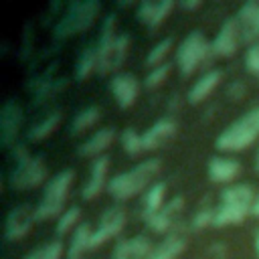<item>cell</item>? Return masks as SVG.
I'll list each match as a JSON object with an SVG mask.
<instances>
[{
    "label": "cell",
    "instance_id": "1",
    "mask_svg": "<svg viewBox=\"0 0 259 259\" xmlns=\"http://www.w3.org/2000/svg\"><path fill=\"white\" fill-rule=\"evenodd\" d=\"M160 168H162V164H160L158 158H148L144 162H138L130 170H123V172H119V174L109 178L107 194L117 202L130 200L134 196H140L154 184L152 180L156 178Z\"/></svg>",
    "mask_w": 259,
    "mask_h": 259
},
{
    "label": "cell",
    "instance_id": "2",
    "mask_svg": "<svg viewBox=\"0 0 259 259\" xmlns=\"http://www.w3.org/2000/svg\"><path fill=\"white\" fill-rule=\"evenodd\" d=\"M255 192L251 184L235 182L221 190L219 204L214 206V227L223 229L229 225H239L247 217H251V204L255 198Z\"/></svg>",
    "mask_w": 259,
    "mask_h": 259
},
{
    "label": "cell",
    "instance_id": "3",
    "mask_svg": "<svg viewBox=\"0 0 259 259\" xmlns=\"http://www.w3.org/2000/svg\"><path fill=\"white\" fill-rule=\"evenodd\" d=\"M259 140V105L249 107L241 117L231 121L214 140L219 152H243Z\"/></svg>",
    "mask_w": 259,
    "mask_h": 259
},
{
    "label": "cell",
    "instance_id": "4",
    "mask_svg": "<svg viewBox=\"0 0 259 259\" xmlns=\"http://www.w3.org/2000/svg\"><path fill=\"white\" fill-rule=\"evenodd\" d=\"M75 182V172L71 168L59 170L57 174H53L40 194L38 204L34 206V214L36 221H51V219H59L61 212L65 210V202L69 198V192L73 188Z\"/></svg>",
    "mask_w": 259,
    "mask_h": 259
},
{
    "label": "cell",
    "instance_id": "5",
    "mask_svg": "<svg viewBox=\"0 0 259 259\" xmlns=\"http://www.w3.org/2000/svg\"><path fill=\"white\" fill-rule=\"evenodd\" d=\"M212 59H214L212 42L200 30L188 32L180 40V45L176 49V55H174V61L178 65V71L184 77L194 75V71H198L200 67L208 65Z\"/></svg>",
    "mask_w": 259,
    "mask_h": 259
},
{
    "label": "cell",
    "instance_id": "6",
    "mask_svg": "<svg viewBox=\"0 0 259 259\" xmlns=\"http://www.w3.org/2000/svg\"><path fill=\"white\" fill-rule=\"evenodd\" d=\"M99 10H101V4L97 0H79L69 4L67 12L55 24V36L71 38L75 34L89 30L97 20Z\"/></svg>",
    "mask_w": 259,
    "mask_h": 259
},
{
    "label": "cell",
    "instance_id": "7",
    "mask_svg": "<svg viewBox=\"0 0 259 259\" xmlns=\"http://www.w3.org/2000/svg\"><path fill=\"white\" fill-rule=\"evenodd\" d=\"M49 176V168L40 156H26L18 162H14L10 174H8V186L12 190H32L40 186ZM47 184V182H45Z\"/></svg>",
    "mask_w": 259,
    "mask_h": 259
},
{
    "label": "cell",
    "instance_id": "8",
    "mask_svg": "<svg viewBox=\"0 0 259 259\" xmlns=\"http://www.w3.org/2000/svg\"><path fill=\"white\" fill-rule=\"evenodd\" d=\"M130 51V36L127 34H115L113 38L99 40L97 42V73L109 75L117 71Z\"/></svg>",
    "mask_w": 259,
    "mask_h": 259
},
{
    "label": "cell",
    "instance_id": "9",
    "mask_svg": "<svg viewBox=\"0 0 259 259\" xmlns=\"http://www.w3.org/2000/svg\"><path fill=\"white\" fill-rule=\"evenodd\" d=\"M125 221H127V214L121 206H111V208H105L103 214L99 217V223L97 227L93 229V235H91V251L101 247L103 243H107L109 239L117 237L123 227H125Z\"/></svg>",
    "mask_w": 259,
    "mask_h": 259
},
{
    "label": "cell",
    "instance_id": "10",
    "mask_svg": "<svg viewBox=\"0 0 259 259\" xmlns=\"http://www.w3.org/2000/svg\"><path fill=\"white\" fill-rule=\"evenodd\" d=\"M36 221V214H34V208L28 206V204H18V206H12L6 214V223H4V237L6 241H20L24 239L30 231H32V225Z\"/></svg>",
    "mask_w": 259,
    "mask_h": 259
},
{
    "label": "cell",
    "instance_id": "11",
    "mask_svg": "<svg viewBox=\"0 0 259 259\" xmlns=\"http://www.w3.org/2000/svg\"><path fill=\"white\" fill-rule=\"evenodd\" d=\"M241 42H243V38H241L239 22H237L235 16H231V18H227L221 24L219 32L214 34V38H212V53L219 59H229V57H233L239 51Z\"/></svg>",
    "mask_w": 259,
    "mask_h": 259
},
{
    "label": "cell",
    "instance_id": "12",
    "mask_svg": "<svg viewBox=\"0 0 259 259\" xmlns=\"http://www.w3.org/2000/svg\"><path fill=\"white\" fill-rule=\"evenodd\" d=\"M186 249V229L178 223L160 243H156L146 259H178Z\"/></svg>",
    "mask_w": 259,
    "mask_h": 259
},
{
    "label": "cell",
    "instance_id": "13",
    "mask_svg": "<svg viewBox=\"0 0 259 259\" xmlns=\"http://www.w3.org/2000/svg\"><path fill=\"white\" fill-rule=\"evenodd\" d=\"M109 91L121 109H130L140 95V83L132 73H115L109 79Z\"/></svg>",
    "mask_w": 259,
    "mask_h": 259
},
{
    "label": "cell",
    "instance_id": "14",
    "mask_svg": "<svg viewBox=\"0 0 259 259\" xmlns=\"http://www.w3.org/2000/svg\"><path fill=\"white\" fill-rule=\"evenodd\" d=\"M241 172H243L241 162L231 156H212L206 166L208 180L214 184H225V186L235 184V180L241 176Z\"/></svg>",
    "mask_w": 259,
    "mask_h": 259
},
{
    "label": "cell",
    "instance_id": "15",
    "mask_svg": "<svg viewBox=\"0 0 259 259\" xmlns=\"http://www.w3.org/2000/svg\"><path fill=\"white\" fill-rule=\"evenodd\" d=\"M107 170H109V156H99V158L91 160L89 178L85 180V184L81 188L83 200H93L101 194V190H107V182H109Z\"/></svg>",
    "mask_w": 259,
    "mask_h": 259
},
{
    "label": "cell",
    "instance_id": "16",
    "mask_svg": "<svg viewBox=\"0 0 259 259\" xmlns=\"http://www.w3.org/2000/svg\"><path fill=\"white\" fill-rule=\"evenodd\" d=\"M22 109L18 103L14 101H4L2 109H0V142L4 146H14L16 136L22 127Z\"/></svg>",
    "mask_w": 259,
    "mask_h": 259
},
{
    "label": "cell",
    "instance_id": "17",
    "mask_svg": "<svg viewBox=\"0 0 259 259\" xmlns=\"http://www.w3.org/2000/svg\"><path fill=\"white\" fill-rule=\"evenodd\" d=\"M182 208H184V198H182V196H174V198L166 200V204H164L150 221H146V225H148L150 231H154V233H160V235L164 233V235H168V233L178 225V217H180Z\"/></svg>",
    "mask_w": 259,
    "mask_h": 259
},
{
    "label": "cell",
    "instance_id": "18",
    "mask_svg": "<svg viewBox=\"0 0 259 259\" xmlns=\"http://www.w3.org/2000/svg\"><path fill=\"white\" fill-rule=\"evenodd\" d=\"M245 45L259 42V2H245L235 14Z\"/></svg>",
    "mask_w": 259,
    "mask_h": 259
},
{
    "label": "cell",
    "instance_id": "19",
    "mask_svg": "<svg viewBox=\"0 0 259 259\" xmlns=\"http://www.w3.org/2000/svg\"><path fill=\"white\" fill-rule=\"evenodd\" d=\"M174 134H176V121H174L172 117H160V119H156V121L142 134L144 152L158 150V148L164 146L168 140H172Z\"/></svg>",
    "mask_w": 259,
    "mask_h": 259
},
{
    "label": "cell",
    "instance_id": "20",
    "mask_svg": "<svg viewBox=\"0 0 259 259\" xmlns=\"http://www.w3.org/2000/svg\"><path fill=\"white\" fill-rule=\"evenodd\" d=\"M152 247L154 245L146 235H134L130 239H121L115 243L111 259H146Z\"/></svg>",
    "mask_w": 259,
    "mask_h": 259
},
{
    "label": "cell",
    "instance_id": "21",
    "mask_svg": "<svg viewBox=\"0 0 259 259\" xmlns=\"http://www.w3.org/2000/svg\"><path fill=\"white\" fill-rule=\"evenodd\" d=\"M221 81H223V71L221 69H208V71H204L192 83V87L188 89V93H186L188 103H192V105L202 103L206 97H210L214 93V89L221 85Z\"/></svg>",
    "mask_w": 259,
    "mask_h": 259
},
{
    "label": "cell",
    "instance_id": "22",
    "mask_svg": "<svg viewBox=\"0 0 259 259\" xmlns=\"http://www.w3.org/2000/svg\"><path fill=\"white\" fill-rule=\"evenodd\" d=\"M174 8V2L172 0H160V2H140L136 6V16L142 24L150 26V28H156L160 26L166 16L172 12Z\"/></svg>",
    "mask_w": 259,
    "mask_h": 259
},
{
    "label": "cell",
    "instance_id": "23",
    "mask_svg": "<svg viewBox=\"0 0 259 259\" xmlns=\"http://www.w3.org/2000/svg\"><path fill=\"white\" fill-rule=\"evenodd\" d=\"M166 190H168L166 182L164 180H158V182H154L142 194V200H140V217H142L144 223L150 221L166 204Z\"/></svg>",
    "mask_w": 259,
    "mask_h": 259
},
{
    "label": "cell",
    "instance_id": "24",
    "mask_svg": "<svg viewBox=\"0 0 259 259\" xmlns=\"http://www.w3.org/2000/svg\"><path fill=\"white\" fill-rule=\"evenodd\" d=\"M115 140V130L111 127H101L97 132H93L81 146H79V156L83 158H99V156H105L103 152L113 144Z\"/></svg>",
    "mask_w": 259,
    "mask_h": 259
},
{
    "label": "cell",
    "instance_id": "25",
    "mask_svg": "<svg viewBox=\"0 0 259 259\" xmlns=\"http://www.w3.org/2000/svg\"><path fill=\"white\" fill-rule=\"evenodd\" d=\"M91 235H93L91 225L89 223H81L71 233L65 259H85V253L91 251Z\"/></svg>",
    "mask_w": 259,
    "mask_h": 259
},
{
    "label": "cell",
    "instance_id": "26",
    "mask_svg": "<svg viewBox=\"0 0 259 259\" xmlns=\"http://www.w3.org/2000/svg\"><path fill=\"white\" fill-rule=\"evenodd\" d=\"M59 123H61V111H51V113H47L42 119H38L36 123H32V125L28 127L26 138H28L30 142H40V140L49 138V136L59 127Z\"/></svg>",
    "mask_w": 259,
    "mask_h": 259
},
{
    "label": "cell",
    "instance_id": "27",
    "mask_svg": "<svg viewBox=\"0 0 259 259\" xmlns=\"http://www.w3.org/2000/svg\"><path fill=\"white\" fill-rule=\"evenodd\" d=\"M101 117V109L97 105H89V107H83L81 111L75 113L73 121H71V132L73 134H83L87 132L89 127H93Z\"/></svg>",
    "mask_w": 259,
    "mask_h": 259
},
{
    "label": "cell",
    "instance_id": "28",
    "mask_svg": "<svg viewBox=\"0 0 259 259\" xmlns=\"http://www.w3.org/2000/svg\"><path fill=\"white\" fill-rule=\"evenodd\" d=\"M97 71V45L95 47H87L79 57H77V63H75V77L79 81L87 79L89 75H93Z\"/></svg>",
    "mask_w": 259,
    "mask_h": 259
},
{
    "label": "cell",
    "instance_id": "29",
    "mask_svg": "<svg viewBox=\"0 0 259 259\" xmlns=\"http://www.w3.org/2000/svg\"><path fill=\"white\" fill-rule=\"evenodd\" d=\"M63 253H67V251H65V245H63L59 239H55V241H47V243L34 247V249H32L30 253H26L22 259H61Z\"/></svg>",
    "mask_w": 259,
    "mask_h": 259
},
{
    "label": "cell",
    "instance_id": "30",
    "mask_svg": "<svg viewBox=\"0 0 259 259\" xmlns=\"http://www.w3.org/2000/svg\"><path fill=\"white\" fill-rule=\"evenodd\" d=\"M79 219H81V208H79V206H69V208H65V210L61 212V217L57 219V227H55L57 235L63 237V235L75 231V229L79 227Z\"/></svg>",
    "mask_w": 259,
    "mask_h": 259
},
{
    "label": "cell",
    "instance_id": "31",
    "mask_svg": "<svg viewBox=\"0 0 259 259\" xmlns=\"http://www.w3.org/2000/svg\"><path fill=\"white\" fill-rule=\"evenodd\" d=\"M172 47H174L172 36H166V38L158 40V42L150 49V53L146 55V65L152 67V69L158 67V65H164V63H166V57H168V53H170Z\"/></svg>",
    "mask_w": 259,
    "mask_h": 259
},
{
    "label": "cell",
    "instance_id": "32",
    "mask_svg": "<svg viewBox=\"0 0 259 259\" xmlns=\"http://www.w3.org/2000/svg\"><path fill=\"white\" fill-rule=\"evenodd\" d=\"M119 144L123 148V152L132 158L140 156L144 152V146H142V134H138L134 127H125L121 134H119Z\"/></svg>",
    "mask_w": 259,
    "mask_h": 259
},
{
    "label": "cell",
    "instance_id": "33",
    "mask_svg": "<svg viewBox=\"0 0 259 259\" xmlns=\"http://www.w3.org/2000/svg\"><path fill=\"white\" fill-rule=\"evenodd\" d=\"M208 227H214V208L212 206H200L192 214V219L188 223V229L190 231H204Z\"/></svg>",
    "mask_w": 259,
    "mask_h": 259
},
{
    "label": "cell",
    "instance_id": "34",
    "mask_svg": "<svg viewBox=\"0 0 259 259\" xmlns=\"http://www.w3.org/2000/svg\"><path fill=\"white\" fill-rule=\"evenodd\" d=\"M168 75H170V63L158 65V67H154V69L148 71V75L144 79V87L146 89H156V87H160L166 81Z\"/></svg>",
    "mask_w": 259,
    "mask_h": 259
},
{
    "label": "cell",
    "instance_id": "35",
    "mask_svg": "<svg viewBox=\"0 0 259 259\" xmlns=\"http://www.w3.org/2000/svg\"><path fill=\"white\" fill-rule=\"evenodd\" d=\"M245 69L259 79V42L251 45L247 51H245Z\"/></svg>",
    "mask_w": 259,
    "mask_h": 259
},
{
    "label": "cell",
    "instance_id": "36",
    "mask_svg": "<svg viewBox=\"0 0 259 259\" xmlns=\"http://www.w3.org/2000/svg\"><path fill=\"white\" fill-rule=\"evenodd\" d=\"M227 93H229V97H233V99H241V97L247 93V87H245L243 81H233V83L227 87Z\"/></svg>",
    "mask_w": 259,
    "mask_h": 259
},
{
    "label": "cell",
    "instance_id": "37",
    "mask_svg": "<svg viewBox=\"0 0 259 259\" xmlns=\"http://www.w3.org/2000/svg\"><path fill=\"white\" fill-rule=\"evenodd\" d=\"M208 253H210L212 257H217V259H225V257H227V245H225V243H214V245L208 249Z\"/></svg>",
    "mask_w": 259,
    "mask_h": 259
},
{
    "label": "cell",
    "instance_id": "38",
    "mask_svg": "<svg viewBox=\"0 0 259 259\" xmlns=\"http://www.w3.org/2000/svg\"><path fill=\"white\" fill-rule=\"evenodd\" d=\"M178 6L184 10H196V8H200V0H182Z\"/></svg>",
    "mask_w": 259,
    "mask_h": 259
},
{
    "label": "cell",
    "instance_id": "39",
    "mask_svg": "<svg viewBox=\"0 0 259 259\" xmlns=\"http://www.w3.org/2000/svg\"><path fill=\"white\" fill-rule=\"evenodd\" d=\"M251 217L259 219V190L255 192V198H253V204H251Z\"/></svg>",
    "mask_w": 259,
    "mask_h": 259
},
{
    "label": "cell",
    "instance_id": "40",
    "mask_svg": "<svg viewBox=\"0 0 259 259\" xmlns=\"http://www.w3.org/2000/svg\"><path fill=\"white\" fill-rule=\"evenodd\" d=\"M255 255H257V259H259V229H257V233H255Z\"/></svg>",
    "mask_w": 259,
    "mask_h": 259
},
{
    "label": "cell",
    "instance_id": "41",
    "mask_svg": "<svg viewBox=\"0 0 259 259\" xmlns=\"http://www.w3.org/2000/svg\"><path fill=\"white\" fill-rule=\"evenodd\" d=\"M253 168H255V172L259 174V148H257V152H255V164H253Z\"/></svg>",
    "mask_w": 259,
    "mask_h": 259
}]
</instances>
